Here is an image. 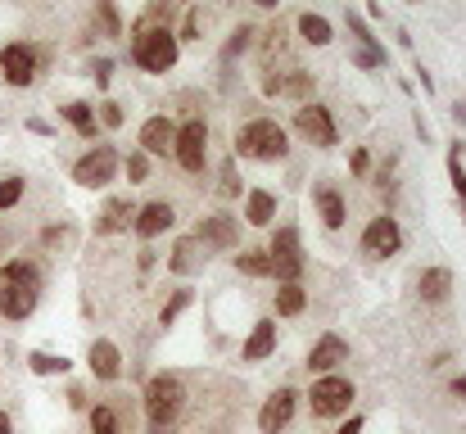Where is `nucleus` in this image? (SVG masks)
<instances>
[{"mask_svg":"<svg viewBox=\"0 0 466 434\" xmlns=\"http://www.w3.org/2000/svg\"><path fill=\"white\" fill-rule=\"evenodd\" d=\"M249 36H254V27H236V32H231V41H227V59H231V55H240V50L249 45Z\"/></svg>","mask_w":466,"mask_h":434,"instance_id":"obj_39","label":"nucleus"},{"mask_svg":"<svg viewBox=\"0 0 466 434\" xmlns=\"http://www.w3.org/2000/svg\"><path fill=\"white\" fill-rule=\"evenodd\" d=\"M204 263H208V249H204L195 236H181V240L172 245V254H167V272H172V277L204 272Z\"/></svg>","mask_w":466,"mask_h":434,"instance_id":"obj_18","label":"nucleus"},{"mask_svg":"<svg viewBox=\"0 0 466 434\" xmlns=\"http://www.w3.org/2000/svg\"><path fill=\"white\" fill-rule=\"evenodd\" d=\"M272 353H277V321L263 317V321H254V330H249L240 358H245V362H263V358H272Z\"/></svg>","mask_w":466,"mask_h":434,"instance_id":"obj_20","label":"nucleus"},{"mask_svg":"<svg viewBox=\"0 0 466 434\" xmlns=\"http://www.w3.org/2000/svg\"><path fill=\"white\" fill-rule=\"evenodd\" d=\"M100 18H105V32L118 36V9H114V0H100Z\"/></svg>","mask_w":466,"mask_h":434,"instance_id":"obj_40","label":"nucleus"},{"mask_svg":"<svg viewBox=\"0 0 466 434\" xmlns=\"http://www.w3.org/2000/svg\"><path fill=\"white\" fill-rule=\"evenodd\" d=\"M295 408H299V394H295L290 385H281V389L258 408V430L263 434H286L290 430V421H295Z\"/></svg>","mask_w":466,"mask_h":434,"instance_id":"obj_11","label":"nucleus"},{"mask_svg":"<svg viewBox=\"0 0 466 434\" xmlns=\"http://www.w3.org/2000/svg\"><path fill=\"white\" fill-rule=\"evenodd\" d=\"M172 158H177L181 172H204V163H208V123H204V118H186V123L177 127Z\"/></svg>","mask_w":466,"mask_h":434,"instance_id":"obj_8","label":"nucleus"},{"mask_svg":"<svg viewBox=\"0 0 466 434\" xmlns=\"http://www.w3.org/2000/svg\"><path fill=\"white\" fill-rule=\"evenodd\" d=\"M132 64L141 73H167L177 64V32L172 27H141V32H132Z\"/></svg>","mask_w":466,"mask_h":434,"instance_id":"obj_4","label":"nucleus"},{"mask_svg":"<svg viewBox=\"0 0 466 434\" xmlns=\"http://www.w3.org/2000/svg\"><path fill=\"white\" fill-rule=\"evenodd\" d=\"M312 199H317L321 222H326L330 231H339V227H344V195H339L335 186H317V190H312Z\"/></svg>","mask_w":466,"mask_h":434,"instance_id":"obj_25","label":"nucleus"},{"mask_svg":"<svg viewBox=\"0 0 466 434\" xmlns=\"http://www.w3.org/2000/svg\"><path fill=\"white\" fill-rule=\"evenodd\" d=\"M96 123H100V127H123V123H127V114H123V105H118V100H105V105H100V114H96Z\"/></svg>","mask_w":466,"mask_h":434,"instance_id":"obj_36","label":"nucleus"},{"mask_svg":"<svg viewBox=\"0 0 466 434\" xmlns=\"http://www.w3.org/2000/svg\"><path fill=\"white\" fill-rule=\"evenodd\" d=\"M349 32H353V41H358V45H380V41H376V32H371V23H367V18H358V14H349Z\"/></svg>","mask_w":466,"mask_h":434,"instance_id":"obj_37","label":"nucleus"},{"mask_svg":"<svg viewBox=\"0 0 466 434\" xmlns=\"http://www.w3.org/2000/svg\"><path fill=\"white\" fill-rule=\"evenodd\" d=\"M353 64L358 68H385V45H358L353 50Z\"/></svg>","mask_w":466,"mask_h":434,"instance_id":"obj_34","label":"nucleus"},{"mask_svg":"<svg viewBox=\"0 0 466 434\" xmlns=\"http://www.w3.org/2000/svg\"><path fill=\"white\" fill-rule=\"evenodd\" d=\"M362 430H367V421H362V417H349V421H344L335 434H362Z\"/></svg>","mask_w":466,"mask_h":434,"instance_id":"obj_43","label":"nucleus"},{"mask_svg":"<svg viewBox=\"0 0 466 434\" xmlns=\"http://www.w3.org/2000/svg\"><path fill=\"white\" fill-rule=\"evenodd\" d=\"M23 199V177H0V213Z\"/></svg>","mask_w":466,"mask_h":434,"instance_id":"obj_35","label":"nucleus"},{"mask_svg":"<svg viewBox=\"0 0 466 434\" xmlns=\"http://www.w3.org/2000/svg\"><path fill=\"white\" fill-rule=\"evenodd\" d=\"M399 245H403V231H399L394 217H371L367 222V231H362V254L367 258H394Z\"/></svg>","mask_w":466,"mask_h":434,"instance_id":"obj_12","label":"nucleus"},{"mask_svg":"<svg viewBox=\"0 0 466 434\" xmlns=\"http://www.w3.org/2000/svg\"><path fill=\"white\" fill-rule=\"evenodd\" d=\"M86 367H91L96 380L114 385V380L123 376V348H118L114 339H91V348H86Z\"/></svg>","mask_w":466,"mask_h":434,"instance_id":"obj_16","label":"nucleus"},{"mask_svg":"<svg viewBox=\"0 0 466 434\" xmlns=\"http://www.w3.org/2000/svg\"><path fill=\"white\" fill-rule=\"evenodd\" d=\"M41 303V267L32 258H9L0 267V317L27 321Z\"/></svg>","mask_w":466,"mask_h":434,"instance_id":"obj_1","label":"nucleus"},{"mask_svg":"<svg viewBox=\"0 0 466 434\" xmlns=\"http://www.w3.org/2000/svg\"><path fill=\"white\" fill-rule=\"evenodd\" d=\"M254 5H258V9H277V0H254Z\"/></svg>","mask_w":466,"mask_h":434,"instance_id":"obj_47","label":"nucleus"},{"mask_svg":"<svg viewBox=\"0 0 466 434\" xmlns=\"http://www.w3.org/2000/svg\"><path fill=\"white\" fill-rule=\"evenodd\" d=\"M91 434H123V421L109 403H96L91 408Z\"/></svg>","mask_w":466,"mask_h":434,"instance_id":"obj_31","label":"nucleus"},{"mask_svg":"<svg viewBox=\"0 0 466 434\" xmlns=\"http://www.w3.org/2000/svg\"><path fill=\"white\" fill-rule=\"evenodd\" d=\"M236 154H240V158H258V163H277V158H286V154H290L286 127L272 123V118H254V123H245V127L236 132Z\"/></svg>","mask_w":466,"mask_h":434,"instance_id":"obj_3","label":"nucleus"},{"mask_svg":"<svg viewBox=\"0 0 466 434\" xmlns=\"http://www.w3.org/2000/svg\"><path fill=\"white\" fill-rule=\"evenodd\" d=\"M36 73H41V50H36V45L14 41V45L0 50V77H5L9 86H32Z\"/></svg>","mask_w":466,"mask_h":434,"instance_id":"obj_9","label":"nucleus"},{"mask_svg":"<svg viewBox=\"0 0 466 434\" xmlns=\"http://www.w3.org/2000/svg\"><path fill=\"white\" fill-rule=\"evenodd\" d=\"M68 408H73V412H86V394H82L77 385L68 389Z\"/></svg>","mask_w":466,"mask_h":434,"instance_id":"obj_42","label":"nucleus"},{"mask_svg":"<svg viewBox=\"0 0 466 434\" xmlns=\"http://www.w3.org/2000/svg\"><path fill=\"white\" fill-rule=\"evenodd\" d=\"M304 308H309V289L299 286V281L277 286V317H299Z\"/></svg>","mask_w":466,"mask_h":434,"instance_id":"obj_27","label":"nucleus"},{"mask_svg":"<svg viewBox=\"0 0 466 434\" xmlns=\"http://www.w3.org/2000/svg\"><path fill=\"white\" fill-rule=\"evenodd\" d=\"M109 73H114V64H109V59H96V68H91L96 86H109Z\"/></svg>","mask_w":466,"mask_h":434,"instance_id":"obj_41","label":"nucleus"},{"mask_svg":"<svg viewBox=\"0 0 466 434\" xmlns=\"http://www.w3.org/2000/svg\"><path fill=\"white\" fill-rule=\"evenodd\" d=\"M172 222H177V208H172L167 199L141 204V208H137V217H132V236H137V240H155V236H163Z\"/></svg>","mask_w":466,"mask_h":434,"instance_id":"obj_14","label":"nucleus"},{"mask_svg":"<svg viewBox=\"0 0 466 434\" xmlns=\"http://www.w3.org/2000/svg\"><path fill=\"white\" fill-rule=\"evenodd\" d=\"M353 399H358V389H353V380H344V376H317L309 389V408L317 421H335V417H349V408H353Z\"/></svg>","mask_w":466,"mask_h":434,"instance_id":"obj_5","label":"nucleus"},{"mask_svg":"<svg viewBox=\"0 0 466 434\" xmlns=\"http://www.w3.org/2000/svg\"><path fill=\"white\" fill-rule=\"evenodd\" d=\"M59 118L82 136V141H96V132H100V123H96V109L86 105V100H68L64 109H59Z\"/></svg>","mask_w":466,"mask_h":434,"instance_id":"obj_22","label":"nucleus"},{"mask_svg":"<svg viewBox=\"0 0 466 434\" xmlns=\"http://www.w3.org/2000/svg\"><path fill=\"white\" fill-rule=\"evenodd\" d=\"M222 195H227V199H236V195H240V177H236V158H227V167H222Z\"/></svg>","mask_w":466,"mask_h":434,"instance_id":"obj_38","label":"nucleus"},{"mask_svg":"<svg viewBox=\"0 0 466 434\" xmlns=\"http://www.w3.org/2000/svg\"><path fill=\"white\" fill-rule=\"evenodd\" d=\"M190 303H195V289H190V286L172 289V298H167V303L158 308V326H172V321H177V317H181V312H186Z\"/></svg>","mask_w":466,"mask_h":434,"instance_id":"obj_30","label":"nucleus"},{"mask_svg":"<svg viewBox=\"0 0 466 434\" xmlns=\"http://www.w3.org/2000/svg\"><path fill=\"white\" fill-rule=\"evenodd\" d=\"M453 399H462V403H466V376H458V380H453Z\"/></svg>","mask_w":466,"mask_h":434,"instance_id":"obj_45","label":"nucleus"},{"mask_svg":"<svg viewBox=\"0 0 466 434\" xmlns=\"http://www.w3.org/2000/svg\"><path fill=\"white\" fill-rule=\"evenodd\" d=\"M27 371H32V376H68V371H73V362H68L64 353L32 348V353H27Z\"/></svg>","mask_w":466,"mask_h":434,"instance_id":"obj_26","label":"nucleus"},{"mask_svg":"<svg viewBox=\"0 0 466 434\" xmlns=\"http://www.w3.org/2000/svg\"><path fill=\"white\" fill-rule=\"evenodd\" d=\"M118 167H123L118 149H114V145H96V149H86V154L73 163V181H77L82 190H105V186L118 177Z\"/></svg>","mask_w":466,"mask_h":434,"instance_id":"obj_6","label":"nucleus"},{"mask_svg":"<svg viewBox=\"0 0 466 434\" xmlns=\"http://www.w3.org/2000/svg\"><path fill=\"white\" fill-rule=\"evenodd\" d=\"M123 172H127V181H132V186L150 181V154H141V149H137V154H127V158H123Z\"/></svg>","mask_w":466,"mask_h":434,"instance_id":"obj_33","label":"nucleus"},{"mask_svg":"<svg viewBox=\"0 0 466 434\" xmlns=\"http://www.w3.org/2000/svg\"><path fill=\"white\" fill-rule=\"evenodd\" d=\"M349 163H353V172L362 177V172H367V149H353V158H349Z\"/></svg>","mask_w":466,"mask_h":434,"instance_id":"obj_44","label":"nucleus"},{"mask_svg":"<svg viewBox=\"0 0 466 434\" xmlns=\"http://www.w3.org/2000/svg\"><path fill=\"white\" fill-rule=\"evenodd\" d=\"M295 132H299L304 141H312L317 149H335V145H339V127H335L330 109H326V105H312V100L295 109Z\"/></svg>","mask_w":466,"mask_h":434,"instance_id":"obj_10","label":"nucleus"},{"mask_svg":"<svg viewBox=\"0 0 466 434\" xmlns=\"http://www.w3.org/2000/svg\"><path fill=\"white\" fill-rule=\"evenodd\" d=\"M417 289H421L426 303H444V298L453 294V272H449V267H426V272L417 277Z\"/></svg>","mask_w":466,"mask_h":434,"instance_id":"obj_24","label":"nucleus"},{"mask_svg":"<svg viewBox=\"0 0 466 434\" xmlns=\"http://www.w3.org/2000/svg\"><path fill=\"white\" fill-rule=\"evenodd\" d=\"M339 362H349V344L335 335V330H326L317 344H312V353H309V371L312 376H330Z\"/></svg>","mask_w":466,"mask_h":434,"instance_id":"obj_17","label":"nucleus"},{"mask_svg":"<svg viewBox=\"0 0 466 434\" xmlns=\"http://www.w3.org/2000/svg\"><path fill=\"white\" fill-rule=\"evenodd\" d=\"M449 181H453V190H458V199H462V222H466V167H462V145H453V149H449Z\"/></svg>","mask_w":466,"mask_h":434,"instance_id":"obj_32","label":"nucleus"},{"mask_svg":"<svg viewBox=\"0 0 466 434\" xmlns=\"http://www.w3.org/2000/svg\"><path fill=\"white\" fill-rule=\"evenodd\" d=\"M195 240H199L204 249H236V240H240V227H236V217H227V213H213V217H199V227H195Z\"/></svg>","mask_w":466,"mask_h":434,"instance_id":"obj_15","label":"nucleus"},{"mask_svg":"<svg viewBox=\"0 0 466 434\" xmlns=\"http://www.w3.org/2000/svg\"><path fill=\"white\" fill-rule=\"evenodd\" d=\"M141 154H150V158H167L172 154V145H177V123L167 118V114H155V118H146L141 123Z\"/></svg>","mask_w":466,"mask_h":434,"instance_id":"obj_13","label":"nucleus"},{"mask_svg":"<svg viewBox=\"0 0 466 434\" xmlns=\"http://www.w3.org/2000/svg\"><path fill=\"white\" fill-rule=\"evenodd\" d=\"M0 434H14V421H9V412H0Z\"/></svg>","mask_w":466,"mask_h":434,"instance_id":"obj_46","label":"nucleus"},{"mask_svg":"<svg viewBox=\"0 0 466 434\" xmlns=\"http://www.w3.org/2000/svg\"><path fill=\"white\" fill-rule=\"evenodd\" d=\"M236 272H245V277H272L268 249H240V254H236Z\"/></svg>","mask_w":466,"mask_h":434,"instance_id":"obj_29","label":"nucleus"},{"mask_svg":"<svg viewBox=\"0 0 466 434\" xmlns=\"http://www.w3.org/2000/svg\"><path fill=\"white\" fill-rule=\"evenodd\" d=\"M299 36H304V41H309V45H330V36H335V32H330V23H326V18H321V14H299Z\"/></svg>","mask_w":466,"mask_h":434,"instance_id":"obj_28","label":"nucleus"},{"mask_svg":"<svg viewBox=\"0 0 466 434\" xmlns=\"http://www.w3.org/2000/svg\"><path fill=\"white\" fill-rule=\"evenodd\" d=\"M132 217H137L132 195H118V199H109V204L100 208V217H96V236H118V231H132Z\"/></svg>","mask_w":466,"mask_h":434,"instance_id":"obj_19","label":"nucleus"},{"mask_svg":"<svg viewBox=\"0 0 466 434\" xmlns=\"http://www.w3.org/2000/svg\"><path fill=\"white\" fill-rule=\"evenodd\" d=\"M268 258H272V277H277L281 286H286V281H299L304 267H309L295 227H277V236H272V245H268Z\"/></svg>","mask_w":466,"mask_h":434,"instance_id":"obj_7","label":"nucleus"},{"mask_svg":"<svg viewBox=\"0 0 466 434\" xmlns=\"http://www.w3.org/2000/svg\"><path fill=\"white\" fill-rule=\"evenodd\" d=\"M186 412V385L177 371H158L146 385V421H150V434H167Z\"/></svg>","mask_w":466,"mask_h":434,"instance_id":"obj_2","label":"nucleus"},{"mask_svg":"<svg viewBox=\"0 0 466 434\" xmlns=\"http://www.w3.org/2000/svg\"><path fill=\"white\" fill-rule=\"evenodd\" d=\"M263 91H268V96H290V100L309 105L312 100V73L295 68L290 77H268V82H263Z\"/></svg>","mask_w":466,"mask_h":434,"instance_id":"obj_21","label":"nucleus"},{"mask_svg":"<svg viewBox=\"0 0 466 434\" xmlns=\"http://www.w3.org/2000/svg\"><path fill=\"white\" fill-rule=\"evenodd\" d=\"M245 222L249 227H272L277 222V195L272 190H249L245 195Z\"/></svg>","mask_w":466,"mask_h":434,"instance_id":"obj_23","label":"nucleus"}]
</instances>
